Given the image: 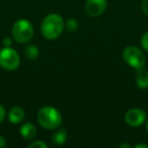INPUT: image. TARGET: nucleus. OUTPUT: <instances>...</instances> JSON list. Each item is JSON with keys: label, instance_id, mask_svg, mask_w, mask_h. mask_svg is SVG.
Returning a JSON list of instances; mask_svg holds the SVG:
<instances>
[{"label": "nucleus", "instance_id": "f257e3e1", "mask_svg": "<svg viewBox=\"0 0 148 148\" xmlns=\"http://www.w3.org/2000/svg\"><path fill=\"white\" fill-rule=\"evenodd\" d=\"M64 29V21L59 14L52 13L43 19L41 25L42 35L48 40H56L61 36Z\"/></svg>", "mask_w": 148, "mask_h": 148}, {"label": "nucleus", "instance_id": "f03ea898", "mask_svg": "<svg viewBox=\"0 0 148 148\" xmlns=\"http://www.w3.org/2000/svg\"><path fill=\"white\" fill-rule=\"evenodd\" d=\"M37 119L39 124L47 130L57 129L62 123L61 114L54 107H43L38 112Z\"/></svg>", "mask_w": 148, "mask_h": 148}, {"label": "nucleus", "instance_id": "7ed1b4c3", "mask_svg": "<svg viewBox=\"0 0 148 148\" xmlns=\"http://www.w3.org/2000/svg\"><path fill=\"white\" fill-rule=\"evenodd\" d=\"M34 36V27L27 19H19L12 27V37L19 44L29 43Z\"/></svg>", "mask_w": 148, "mask_h": 148}, {"label": "nucleus", "instance_id": "20e7f679", "mask_svg": "<svg viewBox=\"0 0 148 148\" xmlns=\"http://www.w3.org/2000/svg\"><path fill=\"white\" fill-rule=\"evenodd\" d=\"M123 59L130 67L134 69L143 68L146 64V57L144 53L135 46H129L123 51Z\"/></svg>", "mask_w": 148, "mask_h": 148}, {"label": "nucleus", "instance_id": "39448f33", "mask_svg": "<svg viewBox=\"0 0 148 148\" xmlns=\"http://www.w3.org/2000/svg\"><path fill=\"white\" fill-rule=\"evenodd\" d=\"M19 64L21 58L14 49L10 47H4L0 50V66L3 69L13 71L18 68Z\"/></svg>", "mask_w": 148, "mask_h": 148}, {"label": "nucleus", "instance_id": "423d86ee", "mask_svg": "<svg viewBox=\"0 0 148 148\" xmlns=\"http://www.w3.org/2000/svg\"><path fill=\"white\" fill-rule=\"evenodd\" d=\"M146 120V114L143 110L134 108L131 109L126 113L125 115V121L131 127H139L145 122Z\"/></svg>", "mask_w": 148, "mask_h": 148}, {"label": "nucleus", "instance_id": "0eeeda50", "mask_svg": "<svg viewBox=\"0 0 148 148\" xmlns=\"http://www.w3.org/2000/svg\"><path fill=\"white\" fill-rule=\"evenodd\" d=\"M107 6V0H87L85 3V11L89 16L97 17L105 12Z\"/></svg>", "mask_w": 148, "mask_h": 148}, {"label": "nucleus", "instance_id": "6e6552de", "mask_svg": "<svg viewBox=\"0 0 148 148\" xmlns=\"http://www.w3.org/2000/svg\"><path fill=\"white\" fill-rule=\"evenodd\" d=\"M25 113L23 108L15 106V107L11 108L10 111H9L8 120L11 124H19L25 119Z\"/></svg>", "mask_w": 148, "mask_h": 148}, {"label": "nucleus", "instance_id": "1a4fd4ad", "mask_svg": "<svg viewBox=\"0 0 148 148\" xmlns=\"http://www.w3.org/2000/svg\"><path fill=\"white\" fill-rule=\"evenodd\" d=\"M21 135L25 140H32L37 135V129H36V127L33 124L27 122V123H25L21 127Z\"/></svg>", "mask_w": 148, "mask_h": 148}, {"label": "nucleus", "instance_id": "9d476101", "mask_svg": "<svg viewBox=\"0 0 148 148\" xmlns=\"http://www.w3.org/2000/svg\"><path fill=\"white\" fill-rule=\"evenodd\" d=\"M136 84L140 88H147L148 87V71L144 69V68L137 69Z\"/></svg>", "mask_w": 148, "mask_h": 148}, {"label": "nucleus", "instance_id": "9b49d317", "mask_svg": "<svg viewBox=\"0 0 148 148\" xmlns=\"http://www.w3.org/2000/svg\"><path fill=\"white\" fill-rule=\"evenodd\" d=\"M52 140H53V143L55 145H62L67 140V133L64 129L58 130V131L54 132L53 136H52Z\"/></svg>", "mask_w": 148, "mask_h": 148}, {"label": "nucleus", "instance_id": "f8f14e48", "mask_svg": "<svg viewBox=\"0 0 148 148\" xmlns=\"http://www.w3.org/2000/svg\"><path fill=\"white\" fill-rule=\"evenodd\" d=\"M25 56L29 60H36L39 57V50L35 45H27L25 48Z\"/></svg>", "mask_w": 148, "mask_h": 148}, {"label": "nucleus", "instance_id": "ddd939ff", "mask_svg": "<svg viewBox=\"0 0 148 148\" xmlns=\"http://www.w3.org/2000/svg\"><path fill=\"white\" fill-rule=\"evenodd\" d=\"M78 27V21L75 18H69L66 21V29L69 32H75Z\"/></svg>", "mask_w": 148, "mask_h": 148}, {"label": "nucleus", "instance_id": "4468645a", "mask_svg": "<svg viewBox=\"0 0 148 148\" xmlns=\"http://www.w3.org/2000/svg\"><path fill=\"white\" fill-rule=\"evenodd\" d=\"M48 145L44 141L41 140H36V141L32 142L29 145V148H47Z\"/></svg>", "mask_w": 148, "mask_h": 148}, {"label": "nucleus", "instance_id": "2eb2a0df", "mask_svg": "<svg viewBox=\"0 0 148 148\" xmlns=\"http://www.w3.org/2000/svg\"><path fill=\"white\" fill-rule=\"evenodd\" d=\"M141 46L145 51L148 52V32H146L141 38Z\"/></svg>", "mask_w": 148, "mask_h": 148}, {"label": "nucleus", "instance_id": "dca6fc26", "mask_svg": "<svg viewBox=\"0 0 148 148\" xmlns=\"http://www.w3.org/2000/svg\"><path fill=\"white\" fill-rule=\"evenodd\" d=\"M141 7H142L143 12L145 13L146 15H148V0H142Z\"/></svg>", "mask_w": 148, "mask_h": 148}, {"label": "nucleus", "instance_id": "f3484780", "mask_svg": "<svg viewBox=\"0 0 148 148\" xmlns=\"http://www.w3.org/2000/svg\"><path fill=\"white\" fill-rule=\"evenodd\" d=\"M5 118V110H4V107L2 105H0V124L1 122L4 120Z\"/></svg>", "mask_w": 148, "mask_h": 148}, {"label": "nucleus", "instance_id": "a211bd4d", "mask_svg": "<svg viewBox=\"0 0 148 148\" xmlns=\"http://www.w3.org/2000/svg\"><path fill=\"white\" fill-rule=\"evenodd\" d=\"M11 44H12L11 39H9V38H4L3 39V45H4V47H10Z\"/></svg>", "mask_w": 148, "mask_h": 148}, {"label": "nucleus", "instance_id": "6ab92c4d", "mask_svg": "<svg viewBox=\"0 0 148 148\" xmlns=\"http://www.w3.org/2000/svg\"><path fill=\"white\" fill-rule=\"evenodd\" d=\"M4 145H5V139H4V137L0 136V148L3 147Z\"/></svg>", "mask_w": 148, "mask_h": 148}, {"label": "nucleus", "instance_id": "aec40b11", "mask_svg": "<svg viewBox=\"0 0 148 148\" xmlns=\"http://www.w3.org/2000/svg\"><path fill=\"white\" fill-rule=\"evenodd\" d=\"M148 148V145L147 144H137V145H135V148Z\"/></svg>", "mask_w": 148, "mask_h": 148}, {"label": "nucleus", "instance_id": "412c9836", "mask_svg": "<svg viewBox=\"0 0 148 148\" xmlns=\"http://www.w3.org/2000/svg\"><path fill=\"white\" fill-rule=\"evenodd\" d=\"M120 147H121V148H124V147L131 148V145H130V144H126V143H124V144H121V145H120Z\"/></svg>", "mask_w": 148, "mask_h": 148}, {"label": "nucleus", "instance_id": "4be33fe9", "mask_svg": "<svg viewBox=\"0 0 148 148\" xmlns=\"http://www.w3.org/2000/svg\"><path fill=\"white\" fill-rule=\"evenodd\" d=\"M146 130H147V132H148V121H147V123H146Z\"/></svg>", "mask_w": 148, "mask_h": 148}]
</instances>
